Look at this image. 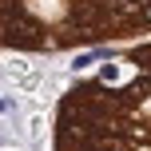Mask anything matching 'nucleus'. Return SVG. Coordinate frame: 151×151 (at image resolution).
<instances>
[{
  "label": "nucleus",
  "instance_id": "1",
  "mask_svg": "<svg viewBox=\"0 0 151 151\" xmlns=\"http://www.w3.org/2000/svg\"><path fill=\"white\" fill-rule=\"evenodd\" d=\"M0 28H4V44H12V48H44V44H48L44 24H40L36 16H28V12L4 16V20H0Z\"/></svg>",
  "mask_w": 151,
  "mask_h": 151
},
{
  "label": "nucleus",
  "instance_id": "2",
  "mask_svg": "<svg viewBox=\"0 0 151 151\" xmlns=\"http://www.w3.org/2000/svg\"><path fill=\"white\" fill-rule=\"evenodd\" d=\"M91 64H99L96 52H83V56H76V60H72V72H83V68H91Z\"/></svg>",
  "mask_w": 151,
  "mask_h": 151
},
{
  "label": "nucleus",
  "instance_id": "3",
  "mask_svg": "<svg viewBox=\"0 0 151 151\" xmlns=\"http://www.w3.org/2000/svg\"><path fill=\"white\" fill-rule=\"evenodd\" d=\"M115 76H119V68H115V64H104V72H99V80H115Z\"/></svg>",
  "mask_w": 151,
  "mask_h": 151
},
{
  "label": "nucleus",
  "instance_id": "4",
  "mask_svg": "<svg viewBox=\"0 0 151 151\" xmlns=\"http://www.w3.org/2000/svg\"><path fill=\"white\" fill-rule=\"evenodd\" d=\"M143 16H147V20H151V0H147V4H143Z\"/></svg>",
  "mask_w": 151,
  "mask_h": 151
},
{
  "label": "nucleus",
  "instance_id": "5",
  "mask_svg": "<svg viewBox=\"0 0 151 151\" xmlns=\"http://www.w3.org/2000/svg\"><path fill=\"white\" fill-rule=\"evenodd\" d=\"M0 111H8V99H0Z\"/></svg>",
  "mask_w": 151,
  "mask_h": 151
},
{
  "label": "nucleus",
  "instance_id": "6",
  "mask_svg": "<svg viewBox=\"0 0 151 151\" xmlns=\"http://www.w3.org/2000/svg\"><path fill=\"white\" fill-rule=\"evenodd\" d=\"M0 44H4V28H0Z\"/></svg>",
  "mask_w": 151,
  "mask_h": 151
}]
</instances>
